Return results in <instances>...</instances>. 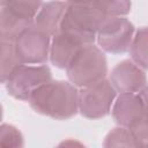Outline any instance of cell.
I'll return each instance as SVG.
<instances>
[{
    "label": "cell",
    "mask_w": 148,
    "mask_h": 148,
    "mask_svg": "<svg viewBox=\"0 0 148 148\" xmlns=\"http://www.w3.org/2000/svg\"><path fill=\"white\" fill-rule=\"evenodd\" d=\"M71 83L79 88L88 87L103 79L108 74V62L99 46L87 44L82 46L66 67Z\"/></svg>",
    "instance_id": "obj_2"
},
{
    "label": "cell",
    "mask_w": 148,
    "mask_h": 148,
    "mask_svg": "<svg viewBox=\"0 0 148 148\" xmlns=\"http://www.w3.org/2000/svg\"><path fill=\"white\" fill-rule=\"evenodd\" d=\"M139 95L142 99V104H143V110H145V117H148V87L146 86L145 88H142L139 91Z\"/></svg>",
    "instance_id": "obj_20"
},
{
    "label": "cell",
    "mask_w": 148,
    "mask_h": 148,
    "mask_svg": "<svg viewBox=\"0 0 148 148\" xmlns=\"http://www.w3.org/2000/svg\"><path fill=\"white\" fill-rule=\"evenodd\" d=\"M0 145L3 147H22L23 136L16 127L2 124L0 127Z\"/></svg>",
    "instance_id": "obj_18"
},
{
    "label": "cell",
    "mask_w": 148,
    "mask_h": 148,
    "mask_svg": "<svg viewBox=\"0 0 148 148\" xmlns=\"http://www.w3.org/2000/svg\"><path fill=\"white\" fill-rule=\"evenodd\" d=\"M111 111L114 121L128 128L145 117L143 104L139 92L120 94L114 101Z\"/></svg>",
    "instance_id": "obj_10"
},
{
    "label": "cell",
    "mask_w": 148,
    "mask_h": 148,
    "mask_svg": "<svg viewBox=\"0 0 148 148\" xmlns=\"http://www.w3.org/2000/svg\"><path fill=\"white\" fill-rule=\"evenodd\" d=\"M105 20L91 2L68 3L59 30L72 32L81 37L87 44H92L99 27Z\"/></svg>",
    "instance_id": "obj_3"
},
{
    "label": "cell",
    "mask_w": 148,
    "mask_h": 148,
    "mask_svg": "<svg viewBox=\"0 0 148 148\" xmlns=\"http://www.w3.org/2000/svg\"><path fill=\"white\" fill-rule=\"evenodd\" d=\"M52 80V73L46 65L22 64L5 81L10 96L20 101H28L32 91L45 82Z\"/></svg>",
    "instance_id": "obj_5"
},
{
    "label": "cell",
    "mask_w": 148,
    "mask_h": 148,
    "mask_svg": "<svg viewBox=\"0 0 148 148\" xmlns=\"http://www.w3.org/2000/svg\"><path fill=\"white\" fill-rule=\"evenodd\" d=\"M20 65L22 62L16 53L14 42L1 40V82L5 83L13 71Z\"/></svg>",
    "instance_id": "obj_16"
},
{
    "label": "cell",
    "mask_w": 148,
    "mask_h": 148,
    "mask_svg": "<svg viewBox=\"0 0 148 148\" xmlns=\"http://www.w3.org/2000/svg\"><path fill=\"white\" fill-rule=\"evenodd\" d=\"M138 147H148V117H143L130 127Z\"/></svg>",
    "instance_id": "obj_19"
},
{
    "label": "cell",
    "mask_w": 148,
    "mask_h": 148,
    "mask_svg": "<svg viewBox=\"0 0 148 148\" xmlns=\"http://www.w3.org/2000/svg\"><path fill=\"white\" fill-rule=\"evenodd\" d=\"M43 0H1V8L24 20L35 21Z\"/></svg>",
    "instance_id": "obj_13"
},
{
    "label": "cell",
    "mask_w": 148,
    "mask_h": 148,
    "mask_svg": "<svg viewBox=\"0 0 148 148\" xmlns=\"http://www.w3.org/2000/svg\"><path fill=\"white\" fill-rule=\"evenodd\" d=\"M76 88L67 81L50 80L36 88L28 102L37 113L59 120L69 119L79 111V90Z\"/></svg>",
    "instance_id": "obj_1"
},
{
    "label": "cell",
    "mask_w": 148,
    "mask_h": 148,
    "mask_svg": "<svg viewBox=\"0 0 148 148\" xmlns=\"http://www.w3.org/2000/svg\"><path fill=\"white\" fill-rule=\"evenodd\" d=\"M110 82L117 92H139L147 84L146 74L133 60L117 64L110 74Z\"/></svg>",
    "instance_id": "obj_8"
},
{
    "label": "cell",
    "mask_w": 148,
    "mask_h": 148,
    "mask_svg": "<svg viewBox=\"0 0 148 148\" xmlns=\"http://www.w3.org/2000/svg\"><path fill=\"white\" fill-rule=\"evenodd\" d=\"M116 95V89L106 79L83 87L79 91V111L88 119L103 118L110 113Z\"/></svg>",
    "instance_id": "obj_4"
},
{
    "label": "cell",
    "mask_w": 148,
    "mask_h": 148,
    "mask_svg": "<svg viewBox=\"0 0 148 148\" xmlns=\"http://www.w3.org/2000/svg\"><path fill=\"white\" fill-rule=\"evenodd\" d=\"M68 7V2L62 0H52L43 3L37 13L34 24L40 30L45 31L51 37L54 36L60 28V23Z\"/></svg>",
    "instance_id": "obj_11"
},
{
    "label": "cell",
    "mask_w": 148,
    "mask_h": 148,
    "mask_svg": "<svg viewBox=\"0 0 148 148\" xmlns=\"http://www.w3.org/2000/svg\"><path fill=\"white\" fill-rule=\"evenodd\" d=\"M0 36L1 40H10L14 42L16 37L23 32L27 28L34 24V21L24 20L18 17L5 8H1V16H0Z\"/></svg>",
    "instance_id": "obj_12"
},
{
    "label": "cell",
    "mask_w": 148,
    "mask_h": 148,
    "mask_svg": "<svg viewBox=\"0 0 148 148\" xmlns=\"http://www.w3.org/2000/svg\"><path fill=\"white\" fill-rule=\"evenodd\" d=\"M130 53L132 60L143 69H148V27L140 28L133 37Z\"/></svg>",
    "instance_id": "obj_14"
},
{
    "label": "cell",
    "mask_w": 148,
    "mask_h": 148,
    "mask_svg": "<svg viewBox=\"0 0 148 148\" xmlns=\"http://www.w3.org/2000/svg\"><path fill=\"white\" fill-rule=\"evenodd\" d=\"M62 1H66L68 3H87L90 2L91 0H62Z\"/></svg>",
    "instance_id": "obj_21"
},
{
    "label": "cell",
    "mask_w": 148,
    "mask_h": 148,
    "mask_svg": "<svg viewBox=\"0 0 148 148\" xmlns=\"http://www.w3.org/2000/svg\"><path fill=\"white\" fill-rule=\"evenodd\" d=\"M84 45H87V43L81 37L68 31L59 30L51 39L50 60L52 65L66 69L75 53Z\"/></svg>",
    "instance_id": "obj_9"
},
{
    "label": "cell",
    "mask_w": 148,
    "mask_h": 148,
    "mask_svg": "<svg viewBox=\"0 0 148 148\" xmlns=\"http://www.w3.org/2000/svg\"><path fill=\"white\" fill-rule=\"evenodd\" d=\"M104 147H138L128 127H116L105 138Z\"/></svg>",
    "instance_id": "obj_17"
},
{
    "label": "cell",
    "mask_w": 148,
    "mask_h": 148,
    "mask_svg": "<svg viewBox=\"0 0 148 148\" xmlns=\"http://www.w3.org/2000/svg\"><path fill=\"white\" fill-rule=\"evenodd\" d=\"M90 2L105 18L125 16L131 12L130 0H91Z\"/></svg>",
    "instance_id": "obj_15"
},
{
    "label": "cell",
    "mask_w": 148,
    "mask_h": 148,
    "mask_svg": "<svg viewBox=\"0 0 148 148\" xmlns=\"http://www.w3.org/2000/svg\"><path fill=\"white\" fill-rule=\"evenodd\" d=\"M134 25L125 16L108 17L99 27L96 40L98 46L109 53H124L130 50Z\"/></svg>",
    "instance_id": "obj_6"
},
{
    "label": "cell",
    "mask_w": 148,
    "mask_h": 148,
    "mask_svg": "<svg viewBox=\"0 0 148 148\" xmlns=\"http://www.w3.org/2000/svg\"><path fill=\"white\" fill-rule=\"evenodd\" d=\"M14 45L22 64L42 65L50 57L51 36L32 24L16 37Z\"/></svg>",
    "instance_id": "obj_7"
}]
</instances>
